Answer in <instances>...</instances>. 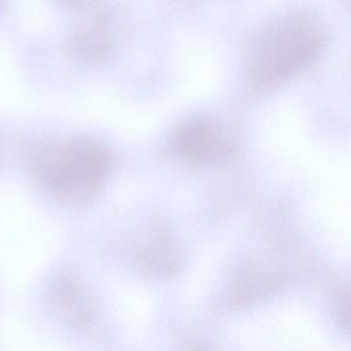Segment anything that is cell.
<instances>
[{"instance_id":"6da1fadb","label":"cell","mask_w":351,"mask_h":351,"mask_svg":"<svg viewBox=\"0 0 351 351\" xmlns=\"http://www.w3.org/2000/svg\"><path fill=\"white\" fill-rule=\"evenodd\" d=\"M326 28L303 10L280 14L261 28L250 43L247 75L254 87L268 89L309 65L326 44Z\"/></svg>"},{"instance_id":"7a4b0ae2","label":"cell","mask_w":351,"mask_h":351,"mask_svg":"<svg viewBox=\"0 0 351 351\" xmlns=\"http://www.w3.org/2000/svg\"><path fill=\"white\" fill-rule=\"evenodd\" d=\"M112 158L91 141H73L57 149L43 165L42 180L60 198L83 202L110 173Z\"/></svg>"},{"instance_id":"3957f363","label":"cell","mask_w":351,"mask_h":351,"mask_svg":"<svg viewBox=\"0 0 351 351\" xmlns=\"http://www.w3.org/2000/svg\"><path fill=\"white\" fill-rule=\"evenodd\" d=\"M172 152L195 164H215L233 156L235 139L227 127L210 117L198 116L180 125L170 139Z\"/></svg>"},{"instance_id":"277c9868","label":"cell","mask_w":351,"mask_h":351,"mask_svg":"<svg viewBox=\"0 0 351 351\" xmlns=\"http://www.w3.org/2000/svg\"><path fill=\"white\" fill-rule=\"evenodd\" d=\"M53 301L56 304L59 314L73 326H84L88 322V310L82 299L81 293L71 278L63 276L55 283Z\"/></svg>"}]
</instances>
